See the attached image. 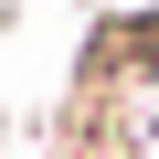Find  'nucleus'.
<instances>
[{
    "label": "nucleus",
    "mask_w": 159,
    "mask_h": 159,
    "mask_svg": "<svg viewBox=\"0 0 159 159\" xmlns=\"http://www.w3.org/2000/svg\"><path fill=\"white\" fill-rule=\"evenodd\" d=\"M64 159H159V11L96 32L74 74V138Z\"/></svg>",
    "instance_id": "f257e3e1"
}]
</instances>
